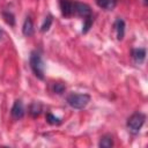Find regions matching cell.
<instances>
[{
  "instance_id": "6da1fadb",
  "label": "cell",
  "mask_w": 148,
  "mask_h": 148,
  "mask_svg": "<svg viewBox=\"0 0 148 148\" xmlns=\"http://www.w3.org/2000/svg\"><path fill=\"white\" fill-rule=\"evenodd\" d=\"M30 67L34 72V74L43 80L44 79V72H45V65H44V61L40 57V54L38 52H32L31 56H30Z\"/></svg>"
},
{
  "instance_id": "4fadbf2b",
  "label": "cell",
  "mask_w": 148,
  "mask_h": 148,
  "mask_svg": "<svg viewBox=\"0 0 148 148\" xmlns=\"http://www.w3.org/2000/svg\"><path fill=\"white\" fill-rule=\"evenodd\" d=\"M46 121H47L49 124H51V125H58V124H60V119H59L58 117L53 116V114L50 113V112L46 114Z\"/></svg>"
},
{
  "instance_id": "7a4b0ae2",
  "label": "cell",
  "mask_w": 148,
  "mask_h": 148,
  "mask_svg": "<svg viewBox=\"0 0 148 148\" xmlns=\"http://www.w3.org/2000/svg\"><path fill=\"white\" fill-rule=\"evenodd\" d=\"M146 120V116L141 112H135L133 113L128 119H127V128L132 134H138L140 128L142 127L143 123Z\"/></svg>"
},
{
  "instance_id": "2e32d148",
  "label": "cell",
  "mask_w": 148,
  "mask_h": 148,
  "mask_svg": "<svg viewBox=\"0 0 148 148\" xmlns=\"http://www.w3.org/2000/svg\"><path fill=\"white\" fill-rule=\"evenodd\" d=\"M91 24H92V17H91V15H90V16H88V17L84 18V25H83L82 31H83V32H87V31L89 30V28H90Z\"/></svg>"
},
{
  "instance_id": "8fae6325",
  "label": "cell",
  "mask_w": 148,
  "mask_h": 148,
  "mask_svg": "<svg viewBox=\"0 0 148 148\" xmlns=\"http://www.w3.org/2000/svg\"><path fill=\"white\" fill-rule=\"evenodd\" d=\"M112 146H113V140H112L111 135H104V136L101 138L99 147H102V148H110Z\"/></svg>"
},
{
  "instance_id": "30bf717a",
  "label": "cell",
  "mask_w": 148,
  "mask_h": 148,
  "mask_svg": "<svg viewBox=\"0 0 148 148\" xmlns=\"http://www.w3.org/2000/svg\"><path fill=\"white\" fill-rule=\"evenodd\" d=\"M22 31H23V35H25V36H31L34 34V23H32L30 17L25 18V21L23 23Z\"/></svg>"
},
{
  "instance_id": "e0dca14e",
  "label": "cell",
  "mask_w": 148,
  "mask_h": 148,
  "mask_svg": "<svg viewBox=\"0 0 148 148\" xmlns=\"http://www.w3.org/2000/svg\"><path fill=\"white\" fill-rule=\"evenodd\" d=\"M65 88H66L65 84H62V83H56L53 90H54V92H57V94H62L64 90H65Z\"/></svg>"
},
{
  "instance_id": "8992f818",
  "label": "cell",
  "mask_w": 148,
  "mask_h": 148,
  "mask_svg": "<svg viewBox=\"0 0 148 148\" xmlns=\"http://www.w3.org/2000/svg\"><path fill=\"white\" fill-rule=\"evenodd\" d=\"M24 114V106L21 101H15L12 108V117L14 119H21Z\"/></svg>"
},
{
  "instance_id": "5bb4252c",
  "label": "cell",
  "mask_w": 148,
  "mask_h": 148,
  "mask_svg": "<svg viewBox=\"0 0 148 148\" xmlns=\"http://www.w3.org/2000/svg\"><path fill=\"white\" fill-rule=\"evenodd\" d=\"M2 16H3L5 21H6L8 24H10V25H14V23H15V20H14V16H13V14H12V13H8V12H3V13H2Z\"/></svg>"
},
{
  "instance_id": "52a82bcc",
  "label": "cell",
  "mask_w": 148,
  "mask_h": 148,
  "mask_svg": "<svg viewBox=\"0 0 148 148\" xmlns=\"http://www.w3.org/2000/svg\"><path fill=\"white\" fill-rule=\"evenodd\" d=\"M113 28L117 32V38L118 39H123L124 37V32H125V23L121 18H117L114 24H113Z\"/></svg>"
},
{
  "instance_id": "9c48e42d",
  "label": "cell",
  "mask_w": 148,
  "mask_h": 148,
  "mask_svg": "<svg viewBox=\"0 0 148 148\" xmlns=\"http://www.w3.org/2000/svg\"><path fill=\"white\" fill-rule=\"evenodd\" d=\"M95 1L98 7L105 9V10H112L116 7L118 0H95Z\"/></svg>"
},
{
  "instance_id": "277c9868",
  "label": "cell",
  "mask_w": 148,
  "mask_h": 148,
  "mask_svg": "<svg viewBox=\"0 0 148 148\" xmlns=\"http://www.w3.org/2000/svg\"><path fill=\"white\" fill-rule=\"evenodd\" d=\"M73 15L81 16V17L86 18V17H88V16L91 15V9L86 3L74 1V3H73Z\"/></svg>"
},
{
  "instance_id": "5b68a950",
  "label": "cell",
  "mask_w": 148,
  "mask_h": 148,
  "mask_svg": "<svg viewBox=\"0 0 148 148\" xmlns=\"http://www.w3.org/2000/svg\"><path fill=\"white\" fill-rule=\"evenodd\" d=\"M73 3L74 1H71V0H59L60 10L65 17L73 16Z\"/></svg>"
},
{
  "instance_id": "3957f363",
  "label": "cell",
  "mask_w": 148,
  "mask_h": 148,
  "mask_svg": "<svg viewBox=\"0 0 148 148\" xmlns=\"http://www.w3.org/2000/svg\"><path fill=\"white\" fill-rule=\"evenodd\" d=\"M90 101L88 94H71L67 96V103L74 109H83Z\"/></svg>"
},
{
  "instance_id": "7c38bea8",
  "label": "cell",
  "mask_w": 148,
  "mask_h": 148,
  "mask_svg": "<svg viewBox=\"0 0 148 148\" xmlns=\"http://www.w3.org/2000/svg\"><path fill=\"white\" fill-rule=\"evenodd\" d=\"M29 110H30L29 112H30V114L32 117H38L40 114V112H42V104L38 103V102H35V103H32L30 105V109Z\"/></svg>"
},
{
  "instance_id": "ba28073f",
  "label": "cell",
  "mask_w": 148,
  "mask_h": 148,
  "mask_svg": "<svg viewBox=\"0 0 148 148\" xmlns=\"http://www.w3.org/2000/svg\"><path fill=\"white\" fill-rule=\"evenodd\" d=\"M132 58L136 64H141L146 58V50L145 49H134V50H132Z\"/></svg>"
},
{
  "instance_id": "9a60e30c",
  "label": "cell",
  "mask_w": 148,
  "mask_h": 148,
  "mask_svg": "<svg viewBox=\"0 0 148 148\" xmlns=\"http://www.w3.org/2000/svg\"><path fill=\"white\" fill-rule=\"evenodd\" d=\"M51 23H52V16H47V17H45V21H44V23H43V25H42V31H47L49 29H50V27H51Z\"/></svg>"
}]
</instances>
